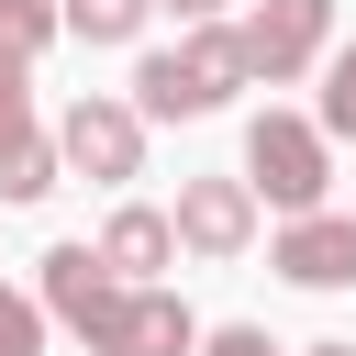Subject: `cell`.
<instances>
[{
    "label": "cell",
    "instance_id": "1",
    "mask_svg": "<svg viewBox=\"0 0 356 356\" xmlns=\"http://www.w3.org/2000/svg\"><path fill=\"white\" fill-rule=\"evenodd\" d=\"M245 78H256V67H245V33H234V22H189L178 44H156V56L134 67V111H145V122H211Z\"/></svg>",
    "mask_w": 356,
    "mask_h": 356
},
{
    "label": "cell",
    "instance_id": "2",
    "mask_svg": "<svg viewBox=\"0 0 356 356\" xmlns=\"http://www.w3.org/2000/svg\"><path fill=\"white\" fill-rule=\"evenodd\" d=\"M245 178H256V200L267 211H323V189H334V134H323V111H256L245 122Z\"/></svg>",
    "mask_w": 356,
    "mask_h": 356
},
{
    "label": "cell",
    "instance_id": "3",
    "mask_svg": "<svg viewBox=\"0 0 356 356\" xmlns=\"http://www.w3.org/2000/svg\"><path fill=\"white\" fill-rule=\"evenodd\" d=\"M33 300L89 345V356H122V323H134V278L100 256V245H44V267H33Z\"/></svg>",
    "mask_w": 356,
    "mask_h": 356
},
{
    "label": "cell",
    "instance_id": "4",
    "mask_svg": "<svg viewBox=\"0 0 356 356\" xmlns=\"http://www.w3.org/2000/svg\"><path fill=\"white\" fill-rule=\"evenodd\" d=\"M56 145H67V178H100V189L145 178V111L111 100V89H78V100L56 111Z\"/></svg>",
    "mask_w": 356,
    "mask_h": 356
},
{
    "label": "cell",
    "instance_id": "5",
    "mask_svg": "<svg viewBox=\"0 0 356 356\" xmlns=\"http://www.w3.org/2000/svg\"><path fill=\"white\" fill-rule=\"evenodd\" d=\"M234 33H245V67H256L267 89H289V78H312V67L334 56V0H256Z\"/></svg>",
    "mask_w": 356,
    "mask_h": 356
},
{
    "label": "cell",
    "instance_id": "6",
    "mask_svg": "<svg viewBox=\"0 0 356 356\" xmlns=\"http://www.w3.org/2000/svg\"><path fill=\"white\" fill-rule=\"evenodd\" d=\"M256 178H178V245L200 256V267H234L245 245H256Z\"/></svg>",
    "mask_w": 356,
    "mask_h": 356
},
{
    "label": "cell",
    "instance_id": "7",
    "mask_svg": "<svg viewBox=\"0 0 356 356\" xmlns=\"http://www.w3.org/2000/svg\"><path fill=\"white\" fill-rule=\"evenodd\" d=\"M267 267H278L289 289H356V222H345V211H300V222H278Z\"/></svg>",
    "mask_w": 356,
    "mask_h": 356
},
{
    "label": "cell",
    "instance_id": "8",
    "mask_svg": "<svg viewBox=\"0 0 356 356\" xmlns=\"http://www.w3.org/2000/svg\"><path fill=\"white\" fill-rule=\"evenodd\" d=\"M100 256H111L134 289H156V278H167L189 245H178V211H156V200H122V211L100 222Z\"/></svg>",
    "mask_w": 356,
    "mask_h": 356
},
{
    "label": "cell",
    "instance_id": "9",
    "mask_svg": "<svg viewBox=\"0 0 356 356\" xmlns=\"http://www.w3.org/2000/svg\"><path fill=\"white\" fill-rule=\"evenodd\" d=\"M211 334H200V312L156 278V289H134V323H122V356H200Z\"/></svg>",
    "mask_w": 356,
    "mask_h": 356
},
{
    "label": "cell",
    "instance_id": "10",
    "mask_svg": "<svg viewBox=\"0 0 356 356\" xmlns=\"http://www.w3.org/2000/svg\"><path fill=\"white\" fill-rule=\"evenodd\" d=\"M56 189H67V145H56V134H22V145H0V200H11V211L56 200Z\"/></svg>",
    "mask_w": 356,
    "mask_h": 356
},
{
    "label": "cell",
    "instance_id": "11",
    "mask_svg": "<svg viewBox=\"0 0 356 356\" xmlns=\"http://www.w3.org/2000/svg\"><path fill=\"white\" fill-rule=\"evenodd\" d=\"M156 22V0H67V33L78 44H134Z\"/></svg>",
    "mask_w": 356,
    "mask_h": 356
},
{
    "label": "cell",
    "instance_id": "12",
    "mask_svg": "<svg viewBox=\"0 0 356 356\" xmlns=\"http://www.w3.org/2000/svg\"><path fill=\"white\" fill-rule=\"evenodd\" d=\"M67 33V0H0V56H44Z\"/></svg>",
    "mask_w": 356,
    "mask_h": 356
},
{
    "label": "cell",
    "instance_id": "13",
    "mask_svg": "<svg viewBox=\"0 0 356 356\" xmlns=\"http://www.w3.org/2000/svg\"><path fill=\"white\" fill-rule=\"evenodd\" d=\"M44 323H56V312H44L33 289H11V278H0V356H44Z\"/></svg>",
    "mask_w": 356,
    "mask_h": 356
},
{
    "label": "cell",
    "instance_id": "14",
    "mask_svg": "<svg viewBox=\"0 0 356 356\" xmlns=\"http://www.w3.org/2000/svg\"><path fill=\"white\" fill-rule=\"evenodd\" d=\"M22 134H44L33 122V56H0V145H22Z\"/></svg>",
    "mask_w": 356,
    "mask_h": 356
},
{
    "label": "cell",
    "instance_id": "15",
    "mask_svg": "<svg viewBox=\"0 0 356 356\" xmlns=\"http://www.w3.org/2000/svg\"><path fill=\"white\" fill-rule=\"evenodd\" d=\"M323 134H356V44L323 56Z\"/></svg>",
    "mask_w": 356,
    "mask_h": 356
},
{
    "label": "cell",
    "instance_id": "16",
    "mask_svg": "<svg viewBox=\"0 0 356 356\" xmlns=\"http://www.w3.org/2000/svg\"><path fill=\"white\" fill-rule=\"evenodd\" d=\"M200 356H289V345H267V323H222Z\"/></svg>",
    "mask_w": 356,
    "mask_h": 356
},
{
    "label": "cell",
    "instance_id": "17",
    "mask_svg": "<svg viewBox=\"0 0 356 356\" xmlns=\"http://www.w3.org/2000/svg\"><path fill=\"white\" fill-rule=\"evenodd\" d=\"M156 11H178V33L189 22H222V0H156Z\"/></svg>",
    "mask_w": 356,
    "mask_h": 356
},
{
    "label": "cell",
    "instance_id": "18",
    "mask_svg": "<svg viewBox=\"0 0 356 356\" xmlns=\"http://www.w3.org/2000/svg\"><path fill=\"white\" fill-rule=\"evenodd\" d=\"M300 356H356V345H300Z\"/></svg>",
    "mask_w": 356,
    "mask_h": 356
}]
</instances>
